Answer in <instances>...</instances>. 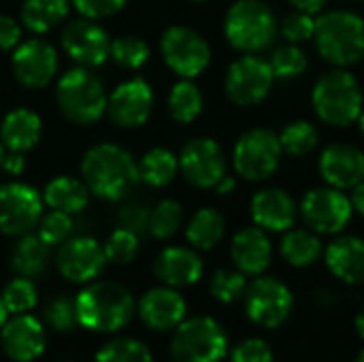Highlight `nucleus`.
Instances as JSON below:
<instances>
[{"label":"nucleus","mask_w":364,"mask_h":362,"mask_svg":"<svg viewBox=\"0 0 364 362\" xmlns=\"http://www.w3.org/2000/svg\"><path fill=\"white\" fill-rule=\"evenodd\" d=\"M324 260L328 271L343 284H364V239L354 235L337 237L326 250Z\"/></svg>","instance_id":"25"},{"label":"nucleus","mask_w":364,"mask_h":362,"mask_svg":"<svg viewBox=\"0 0 364 362\" xmlns=\"http://www.w3.org/2000/svg\"><path fill=\"white\" fill-rule=\"evenodd\" d=\"M290 2H292V6L296 11H303V13H309V15H318L328 0H290Z\"/></svg>","instance_id":"50"},{"label":"nucleus","mask_w":364,"mask_h":362,"mask_svg":"<svg viewBox=\"0 0 364 362\" xmlns=\"http://www.w3.org/2000/svg\"><path fill=\"white\" fill-rule=\"evenodd\" d=\"M11 64L15 79L23 87L41 90L49 85L58 73V53L49 43L41 38H30L15 47Z\"/></svg>","instance_id":"17"},{"label":"nucleus","mask_w":364,"mask_h":362,"mask_svg":"<svg viewBox=\"0 0 364 362\" xmlns=\"http://www.w3.org/2000/svg\"><path fill=\"white\" fill-rule=\"evenodd\" d=\"M356 362H364V350L358 354V358H356Z\"/></svg>","instance_id":"57"},{"label":"nucleus","mask_w":364,"mask_h":362,"mask_svg":"<svg viewBox=\"0 0 364 362\" xmlns=\"http://www.w3.org/2000/svg\"><path fill=\"white\" fill-rule=\"evenodd\" d=\"M96 362H151V352L139 339L119 337L98 350Z\"/></svg>","instance_id":"35"},{"label":"nucleus","mask_w":364,"mask_h":362,"mask_svg":"<svg viewBox=\"0 0 364 362\" xmlns=\"http://www.w3.org/2000/svg\"><path fill=\"white\" fill-rule=\"evenodd\" d=\"M316 32V17L303 11H294L290 13L284 23H282V34L286 36L288 43H305L309 38H314Z\"/></svg>","instance_id":"44"},{"label":"nucleus","mask_w":364,"mask_h":362,"mask_svg":"<svg viewBox=\"0 0 364 362\" xmlns=\"http://www.w3.org/2000/svg\"><path fill=\"white\" fill-rule=\"evenodd\" d=\"M224 230H226V222H224L222 213L207 207V209H200L194 213V218L188 224L186 237L192 247L207 252V250H213L222 241Z\"/></svg>","instance_id":"32"},{"label":"nucleus","mask_w":364,"mask_h":362,"mask_svg":"<svg viewBox=\"0 0 364 362\" xmlns=\"http://www.w3.org/2000/svg\"><path fill=\"white\" fill-rule=\"evenodd\" d=\"M55 100L62 115L79 126H90L107 111V92L102 81L87 70L77 66L66 70L55 87Z\"/></svg>","instance_id":"5"},{"label":"nucleus","mask_w":364,"mask_h":362,"mask_svg":"<svg viewBox=\"0 0 364 362\" xmlns=\"http://www.w3.org/2000/svg\"><path fill=\"white\" fill-rule=\"evenodd\" d=\"M68 15V0H26L19 11L21 23L36 34L55 28Z\"/></svg>","instance_id":"30"},{"label":"nucleus","mask_w":364,"mask_h":362,"mask_svg":"<svg viewBox=\"0 0 364 362\" xmlns=\"http://www.w3.org/2000/svg\"><path fill=\"white\" fill-rule=\"evenodd\" d=\"M156 277L171 288L192 286L203 277V260L194 250L188 247H166L158 254L154 262Z\"/></svg>","instance_id":"24"},{"label":"nucleus","mask_w":364,"mask_h":362,"mask_svg":"<svg viewBox=\"0 0 364 362\" xmlns=\"http://www.w3.org/2000/svg\"><path fill=\"white\" fill-rule=\"evenodd\" d=\"M154 109V92L141 77L119 83L107 98V113L122 128L143 126Z\"/></svg>","instance_id":"18"},{"label":"nucleus","mask_w":364,"mask_h":362,"mask_svg":"<svg viewBox=\"0 0 364 362\" xmlns=\"http://www.w3.org/2000/svg\"><path fill=\"white\" fill-rule=\"evenodd\" d=\"M282 256L288 265L292 267H299V269H305V267H311L316 260H320L324 247H322V241L320 237L314 233V230H286L284 239H282Z\"/></svg>","instance_id":"29"},{"label":"nucleus","mask_w":364,"mask_h":362,"mask_svg":"<svg viewBox=\"0 0 364 362\" xmlns=\"http://www.w3.org/2000/svg\"><path fill=\"white\" fill-rule=\"evenodd\" d=\"M186 301L177 288L162 286L147 290L139 301V318L151 331H175L186 320Z\"/></svg>","instance_id":"20"},{"label":"nucleus","mask_w":364,"mask_h":362,"mask_svg":"<svg viewBox=\"0 0 364 362\" xmlns=\"http://www.w3.org/2000/svg\"><path fill=\"white\" fill-rule=\"evenodd\" d=\"M83 183L105 201H122L139 181V166L132 156L113 143H100L85 151L81 160Z\"/></svg>","instance_id":"1"},{"label":"nucleus","mask_w":364,"mask_h":362,"mask_svg":"<svg viewBox=\"0 0 364 362\" xmlns=\"http://www.w3.org/2000/svg\"><path fill=\"white\" fill-rule=\"evenodd\" d=\"M79 326L94 333H117L134 316L132 294L115 282H96L75 299Z\"/></svg>","instance_id":"2"},{"label":"nucleus","mask_w":364,"mask_h":362,"mask_svg":"<svg viewBox=\"0 0 364 362\" xmlns=\"http://www.w3.org/2000/svg\"><path fill=\"white\" fill-rule=\"evenodd\" d=\"M43 132L41 117L30 109H13L4 115L0 124V141L9 151L26 154L30 151Z\"/></svg>","instance_id":"26"},{"label":"nucleus","mask_w":364,"mask_h":362,"mask_svg":"<svg viewBox=\"0 0 364 362\" xmlns=\"http://www.w3.org/2000/svg\"><path fill=\"white\" fill-rule=\"evenodd\" d=\"M160 51L164 62L183 79L198 77L211 62L207 41L188 26L166 28L160 38Z\"/></svg>","instance_id":"11"},{"label":"nucleus","mask_w":364,"mask_h":362,"mask_svg":"<svg viewBox=\"0 0 364 362\" xmlns=\"http://www.w3.org/2000/svg\"><path fill=\"white\" fill-rule=\"evenodd\" d=\"M194 2H203V0H194Z\"/></svg>","instance_id":"58"},{"label":"nucleus","mask_w":364,"mask_h":362,"mask_svg":"<svg viewBox=\"0 0 364 362\" xmlns=\"http://www.w3.org/2000/svg\"><path fill=\"white\" fill-rule=\"evenodd\" d=\"M352 201L343 190L326 186L309 190L301 201V215L305 224L318 235H337L352 220Z\"/></svg>","instance_id":"12"},{"label":"nucleus","mask_w":364,"mask_h":362,"mask_svg":"<svg viewBox=\"0 0 364 362\" xmlns=\"http://www.w3.org/2000/svg\"><path fill=\"white\" fill-rule=\"evenodd\" d=\"M277 30V17L262 0H237L224 19L228 43L243 53H258L271 47Z\"/></svg>","instance_id":"6"},{"label":"nucleus","mask_w":364,"mask_h":362,"mask_svg":"<svg viewBox=\"0 0 364 362\" xmlns=\"http://www.w3.org/2000/svg\"><path fill=\"white\" fill-rule=\"evenodd\" d=\"M2 158H4V145H2V141H0V169H2Z\"/></svg>","instance_id":"56"},{"label":"nucleus","mask_w":364,"mask_h":362,"mask_svg":"<svg viewBox=\"0 0 364 362\" xmlns=\"http://www.w3.org/2000/svg\"><path fill=\"white\" fill-rule=\"evenodd\" d=\"M115 64L128 70L141 68L149 60V45L139 36H119L111 41V55Z\"/></svg>","instance_id":"37"},{"label":"nucleus","mask_w":364,"mask_h":362,"mask_svg":"<svg viewBox=\"0 0 364 362\" xmlns=\"http://www.w3.org/2000/svg\"><path fill=\"white\" fill-rule=\"evenodd\" d=\"M6 320H9V312H6V307H4V303H2V297H0V329L4 326Z\"/></svg>","instance_id":"54"},{"label":"nucleus","mask_w":364,"mask_h":362,"mask_svg":"<svg viewBox=\"0 0 364 362\" xmlns=\"http://www.w3.org/2000/svg\"><path fill=\"white\" fill-rule=\"evenodd\" d=\"M168 111H171L173 119L179 122V124L194 122L203 111V94H200V90L190 79H183V81L175 83L171 94H168Z\"/></svg>","instance_id":"33"},{"label":"nucleus","mask_w":364,"mask_h":362,"mask_svg":"<svg viewBox=\"0 0 364 362\" xmlns=\"http://www.w3.org/2000/svg\"><path fill=\"white\" fill-rule=\"evenodd\" d=\"M356 122L360 124V130H363V132H364V109H363V111H360V115H358V119H356Z\"/></svg>","instance_id":"55"},{"label":"nucleus","mask_w":364,"mask_h":362,"mask_svg":"<svg viewBox=\"0 0 364 362\" xmlns=\"http://www.w3.org/2000/svg\"><path fill=\"white\" fill-rule=\"evenodd\" d=\"M324 181L339 190H352L364 181V154L348 143H333L320 156Z\"/></svg>","instance_id":"21"},{"label":"nucleus","mask_w":364,"mask_h":362,"mask_svg":"<svg viewBox=\"0 0 364 362\" xmlns=\"http://www.w3.org/2000/svg\"><path fill=\"white\" fill-rule=\"evenodd\" d=\"M273 81H275V75H273L269 60L256 53H245L243 58L235 60L228 66L224 87H226L228 98L235 105L254 107L269 96Z\"/></svg>","instance_id":"10"},{"label":"nucleus","mask_w":364,"mask_h":362,"mask_svg":"<svg viewBox=\"0 0 364 362\" xmlns=\"http://www.w3.org/2000/svg\"><path fill=\"white\" fill-rule=\"evenodd\" d=\"M49 265V245L38 235H21L11 252V267L17 275L34 280Z\"/></svg>","instance_id":"28"},{"label":"nucleus","mask_w":364,"mask_h":362,"mask_svg":"<svg viewBox=\"0 0 364 362\" xmlns=\"http://www.w3.org/2000/svg\"><path fill=\"white\" fill-rule=\"evenodd\" d=\"M179 171L196 188H215L226 175V156L213 139L200 137L183 145L179 154Z\"/></svg>","instance_id":"14"},{"label":"nucleus","mask_w":364,"mask_h":362,"mask_svg":"<svg viewBox=\"0 0 364 362\" xmlns=\"http://www.w3.org/2000/svg\"><path fill=\"white\" fill-rule=\"evenodd\" d=\"M43 215V196L28 183L0 186V233L9 237L28 235Z\"/></svg>","instance_id":"13"},{"label":"nucleus","mask_w":364,"mask_h":362,"mask_svg":"<svg viewBox=\"0 0 364 362\" xmlns=\"http://www.w3.org/2000/svg\"><path fill=\"white\" fill-rule=\"evenodd\" d=\"M45 322L58 331V333H68L73 331L79 320H77V307H75V301L68 299V297H53L47 307H45Z\"/></svg>","instance_id":"43"},{"label":"nucleus","mask_w":364,"mask_h":362,"mask_svg":"<svg viewBox=\"0 0 364 362\" xmlns=\"http://www.w3.org/2000/svg\"><path fill=\"white\" fill-rule=\"evenodd\" d=\"M215 190H218L220 194H228V192H232V190H235V179H232V177H228V175H224V177L218 181Z\"/></svg>","instance_id":"52"},{"label":"nucleus","mask_w":364,"mask_h":362,"mask_svg":"<svg viewBox=\"0 0 364 362\" xmlns=\"http://www.w3.org/2000/svg\"><path fill=\"white\" fill-rule=\"evenodd\" d=\"M282 151L277 132L269 128H252L241 134L235 145V171L247 181H264L277 171Z\"/></svg>","instance_id":"8"},{"label":"nucleus","mask_w":364,"mask_h":362,"mask_svg":"<svg viewBox=\"0 0 364 362\" xmlns=\"http://www.w3.org/2000/svg\"><path fill=\"white\" fill-rule=\"evenodd\" d=\"M136 166H139V181L151 188H164L175 179L179 171V158L164 147H156L149 149Z\"/></svg>","instance_id":"31"},{"label":"nucleus","mask_w":364,"mask_h":362,"mask_svg":"<svg viewBox=\"0 0 364 362\" xmlns=\"http://www.w3.org/2000/svg\"><path fill=\"white\" fill-rule=\"evenodd\" d=\"M311 102L322 122L346 128L356 122L363 111V90L350 70L337 66L316 81Z\"/></svg>","instance_id":"4"},{"label":"nucleus","mask_w":364,"mask_h":362,"mask_svg":"<svg viewBox=\"0 0 364 362\" xmlns=\"http://www.w3.org/2000/svg\"><path fill=\"white\" fill-rule=\"evenodd\" d=\"M73 2H75V9L87 19L111 17L117 11H122L126 4V0H73Z\"/></svg>","instance_id":"47"},{"label":"nucleus","mask_w":364,"mask_h":362,"mask_svg":"<svg viewBox=\"0 0 364 362\" xmlns=\"http://www.w3.org/2000/svg\"><path fill=\"white\" fill-rule=\"evenodd\" d=\"M105 256L107 262H115V265H128L134 260V256L139 254V235L126 230V228H117L105 243Z\"/></svg>","instance_id":"42"},{"label":"nucleus","mask_w":364,"mask_h":362,"mask_svg":"<svg viewBox=\"0 0 364 362\" xmlns=\"http://www.w3.org/2000/svg\"><path fill=\"white\" fill-rule=\"evenodd\" d=\"M38 237L51 247V245H62L66 239H70V233H73V218L70 213H64V211H55L51 209V213L47 215H41L38 220Z\"/></svg>","instance_id":"41"},{"label":"nucleus","mask_w":364,"mask_h":362,"mask_svg":"<svg viewBox=\"0 0 364 362\" xmlns=\"http://www.w3.org/2000/svg\"><path fill=\"white\" fill-rule=\"evenodd\" d=\"M230 258L243 275H262L273 258V245L267 233L258 226L239 230L230 243Z\"/></svg>","instance_id":"23"},{"label":"nucleus","mask_w":364,"mask_h":362,"mask_svg":"<svg viewBox=\"0 0 364 362\" xmlns=\"http://www.w3.org/2000/svg\"><path fill=\"white\" fill-rule=\"evenodd\" d=\"M350 201H352V207L364 218V181L352 188V198Z\"/></svg>","instance_id":"51"},{"label":"nucleus","mask_w":364,"mask_h":362,"mask_svg":"<svg viewBox=\"0 0 364 362\" xmlns=\"http://www.w3.org/2000/svg\"><path fill=\"white\" fill-rule=\"evenodd\" d=\"M316 47L335 66H352L364 58V19L352 11H328L316 19Z\"/></svg>","instance_id":"3"},{"label":"nucleus","mask_w":364,"mask_h":362,"mask_svg":"<svg viewBox=\"0 0 364 362\" xmlns=\"http://www.w3.org/2000/svg\"><path fill=\"white\" fill-rule=\"evenodd\" d=\"M209 290L220 303L230 305V303L243 299V294L247 290V280L239 269H220L211 277Z\"/></svg>","instance_id":"40"},{"label":"nucleus","mask_w":364,"mask_h":362,"mask_svg":"<svg viewBox=\"0 0 364 362\" xmlns=\"http://www.w3.org/2000/svg\"><path fill=\"white\" fill-rule=\"evenodd\" d=\"M228 354V337L222 324L209 316L183 320L173 335V362H222Z\"/></svg>","instance_id":"7"},{"label":"nucleus","mask_w":364,"mask_h":362,"mask_svg":"<svg viewBox=\"0 0 364 362\" xmlns=\"http://www.w3.org/2000/svg\"><path fill=\"white\" fill-rule=\"evenodd\" d=\"M0 297H2V303L6 307V312L13 314V316L28 314L36 305V301H38V292H36L34 282L28 280V277H21V275L11 280L4 286Z\"/></svg>","instance_id":"36"},{"label":"nucleus","mask_w":364,"mask_h":362,"mask_svg":"<svg viewBox=\"0 0 364 362\" xmlns=\"http://www.w3.org/2000/svg\"><path fill=\"white\" fill-rule=\"evenodd\" d=\"M245 314L260 329H279L294 309L290 288L277 277L258 275L245 290Z\"/></svg>","instance_id":"9"},{"label":"nucleus","mask_w":364,"mask_h":362,"mask_svg":"<svg viewBox=\"0 0 364 362\" xmlns=\"http://www.w3.org/2000/svg\"><path fill=\"white\" fill-rule=\"evenodd\" d=\"M62 47L70 60L85 68H96L111 55V41L94 19H73L62 32Z\"/></svg>","instance_id":"15"},{"label":"nucleus","mask_w":364,"mask_h":362,"mask_svg":"<svg viewBox=\"0 0 364 362\" xmlns=\"http://www.w3.org/2000/svg\"><path fill=\"white\" fill-rule=\"evenodd\" d=\"M275 79H292L305 73L307 68V53L296 43H286L277 47L269 60Z\"/></svg>","instance_id":"38"},{"label":"nucleus","mask_w":364,"mask_h":362,"mask_svg":"<svg viewBox=\"0 0 364 362\" xmlns=\"http://www.w3.org/2000/svg\"><path fill=\"white\" fill-rule=\"evenodd\" d=\"M149 209L143 205V203H128L119 209L117 213V222H119V228H126L134 235H143L149 230Z\"/></svg>","instance_id":"46"},{"label":"nucleus","mask_w":364,"mask_h":362,"mask_svg":"<svg viewBox=\"0 0 364 362\" xmlns=\"http://www.w3.org/2000/svg\"><path fill=\"white\" fill-rule=\"evenodd\" d=\"M0 344L13 362L36 361L47 346L45 326L30 314H17L0 329Z\"/></svg>","instance_id":"19"},{"label":"nucleus","mask_w":364,"mask_h":362,"mask_svg":"<svg viewBox=\"0 0 364 362\" xmlns=\"http://www.w3.org/2000/svg\"><path fill=\"white\" fill-rule=\"evenodd\" d=\"M19 41H21L19 23L9 15H0V51L15 49L19 45Z\"/></svg>","instance_id":"48"},{"label":"nucleus","mask_w":364,"mask_h":362,"mask_svg":"<svg viewBox=\"0 0 364 362\" xmlns=\"http://www.w3.org/2000/svg\"><path fill=\"white\" fill-rule=\"evenodd\" d=\"M354 326H356V333H358V337H360V339H364V307L360 309V312H358Z\"/></svg>","instance_id":"53"},{"label":"nucleus","mask_w":364,"mask_h":362,"mask_svg":"<svg viewBox=\"0 0 364 362\" xmlns=\"http://www.w3.org/2000/svg\"><path fill=\"white\" fill-rule=\"evenodd\" d=\"M299 207L282 188H267L252 198V218L258 228L269 233H286L294 226Z\"/></svg>","instance_id":"22"},{"label":"nucleus","mask_w":364,"mask_h":362,"mask_svg":"<svg viewBox=\"0 0 364 362\" xmlns=\"http://www.w3.org/2000/svg\"><path fill=\"white\" fill-rule=\"evenodd\" d=\"M230 361L232 362H273V350L264 339L258 337H250L239 341L232 350H230Z\"/></svg>","instance_id":"45"},{"label":"nucleus","mask_w":364,"mask_h":362,"mask_svg":"<svg viewBox=\"0 0 364 362\" xmlns=\"http://www.w3.org/2000/svg\"><path fill=\"white\" fill-rule=\"evenodd\" d=\"M183 220V209L177 201H160L156 205V209L149 213V233L156 239H171Z\"/></svg>","instance_id":"39"},{"label":"nucleus","mask_w":364,"mask_h":362,"mask_svg":"<svg viewBox=\"0 0 364 362\" xmlns=\"http://www.w3.org/2000/svg\"><path fill=\"white\" fill-rule=\"evenodd\" d=\"M107 265L102 245L92 237L66 239L55 256V267L64 280L73 284H87L96 280Z\"/></svg>","instance_id":"16"},{"label":"nucleus","mask_w":364,"mask_h":362,"mask_svg":"<svg viewBox=\"0 0 364 362\" xmlns=\"http://www.w3.org/2000/svg\"><path fill=\"white\" fill-rule=\"evenodd\" d=\"M90 201V190L83 181L75 179V177H55L51 179L45 190H43V203L55 211H64V213H79L85 209Z\"/></svg>","instance_id":"27"},{"label":"nucleus","mask_w":364,"mask_h":362,"mask_svg":"<svg viewBox=\"0 0 364 362\" xmlns=\"http://www.w3.org/2000/svg\"><path fill=\"white\" fill-rule=\"evenodd\" d=\"M318 141H320V134H318L316 126L305 119H296V122L288 124L279 134L282 149L292 156H305V154L314 151Z\"/></svg>","instance_id":"34"},{"label":"nucleus","mask_w":364,"mask_h":362,"mask_svg":"<svg viewBox=\"0 0 364 362\" xmlns=\"http://www.w3.org/2000/svg\"><path fill=\"white\" fill-rule=\"evenodd\" d=\"M2 169H4V173H9V175H21L23 169H26V158H23V154H17V151L4 154V158H2Z\"/></svg>","instance_id":"49"}]
</instances>
